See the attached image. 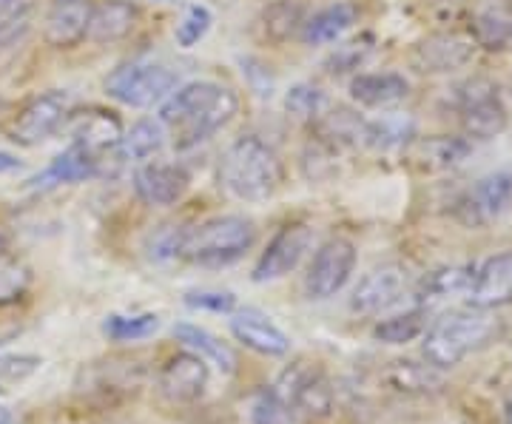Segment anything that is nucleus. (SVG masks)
Returning a JSON list of instances; mask_svg holds the SVG:
<instances>
[{
    "label": "nucleus",
    "mask_w": 512,
    "mask_h": 424,
    "mask_svg": "<svg viewBox=\"0 0 512 424\" xmlns=\"http://www.w3.org/2000/svg\"><path fill=\"white\" fill-rule=\"evenodd\" d=\"M239 111L237 92L222 83L194 80L183 83L160 103V123L177 151L197 148L222 131Z\"/></svg>",
    "instance_id": "1"
},
{
    "label": "nucleus",
    "mask_w": 512,
    "mask_h": 424,
    "mask_svg": "<svg viewBox=\"0 0 512 424\" xmlns=\"http://www.w3.org/2000/svg\"><path fill=\"white\" fill-rule=\"evenodd\" d=\"M282 177L285 168L276 148L256 134L237 137L220 160V185L239 203L271 200L282 185Z\"/></svg>",
    "instance_id": "2"
},
{
    "label": "nucleus",
    "mask_w": 512,
    "mask_h": 424,
    "mask_svg": "<svg viewBox=\"0 0 512 424\" xmlns=\"http://www.w3.org/2000/svg\"><path fill=\"white\" fill-rule=\"evenodd\" d=\"M498 331H501V322L481 308L453 311L436 319L424 331V359L439 370L456 368L470 353L487 348Z\"/></svg>",
    "instance_id": "3"
},
{
    "label": "nucleus",
    "mask_w": 512,
    "mask_h": 424,
    "mask_svg": "<svg viewBox=\"0 0 512 424\" xmlns=\"http://www.w3.org/2000/svg\"><path fill=\"white\" fill-rule=\"evenodd\" d=\"M256 245L254 220L242 214H220L183 231L180 254L191 265L202 268H225L242 259Z\"/></svg>",
    "instance_id": "4"
},
{
    "label": "nucleus",
    "mask_w": 512,
    "mask_h": 424,
    "mask_svg": "<svg viewBox=\"0 0 512 424\" xmlns=\"http://www.w3.org/2000/svg\"><path fill=\"white\" fill-rule=\"evenodd\" d=\"M174 89H177V74L163 63H151V60L123 63L106 77V94L131 109L157 106Z\"/></svg>",
    "instance_id": "5"
},
{
    "label": "nucleus",
    "mask_w": 512,
    "mask_h": 424,
    "mask_svg": "<svg viewBox=\"0 0 512 424\" xmlns=\"http://www.w3.org/2000/svg\"><path fill=\"white\" fill-rule=\"evenodd\" d=\"M146 385V365L137 359H126V356H111V359H100L80 370L77 379V393L86 402H97V405H117L126 402L131 396H137Z\"/></svg>",
    "instance_id": "6"
},
{
    "label": "nucleus",
    "mask_w": 512,
    "mask_h": 424,
    "mask_svg": "<svg viewBox=\"0 0 512 424\" xmlns=\"http://www.w3.org/2000/svg\"><path fill=\"white\" fill-rule=\"evenodd\" d=\"M456 103L458 120H461L467 140H493L507 129L510 114L498 94V86L490 80L473 77V80L461 83L456 89Z\"/></svg>",
    "instance_id": "7"
},
{
    "label": "nucleus",
    "mask_w": 512,
    "mask_h": 424,
    "mask_svg": "<svg viewBox=\"0 0 512 424\" xmlns=\"http://www.w3.org/2000/svg\"><path fill=\"white\" fill-rule=\"evenodd\" d=\"M271 388L293 413H302L308 419H325L333 410V385L325 370L311 362L288 365Z\"/></svg>",
    "instance_id": "8"
},
{
    "label": "nucleus",
    "mask_w": 512,
    "mask_h": 424,
    "mask_svg": "<svg viewBox=\"0 0 512 424\" xmlns=\"http://www.w3.org/2000/svg\"><path fill=\"white\" fill-rule=\"evenodd\" d=\"M72 114V94L52 89L32 97L9 123V140L18 146H40L66 126Z\"/></svg>",
    "instance_id": "9"
},
{
    "label": "nucleus",
    "mask_w": 512,
    "mask_h": 424,
    "mask_svg": "<svg viewBox=\"0 0 512 424\" xmlns=\"http://www.w3.org/2000/svg\"><path fill=\"white\" fill-rule=\"evenodd\" d=\"M512 205V174L495 171L481 177L470 191H464L456 203V220L464 228H487L498 222Z\"/></svg>",
    "instance_id": "10"
},
{
    "label": "nucleus",
    "mask_w": 512,
    "mask_h": 424,
    "mask_svg": "<svg viewBox=\"0 0 512 424\" xmlns=\"http://www.w3.org/2000/svg\"><path fill=\"white\" fill-rule=\"evenodd\" d=\"M356 271V245L348 237H330L313 254L305 291L311 299H330L336 296Z\"/></svg>",
    "instance_id": "11"
},
{
    "label": "nucleus",
    "mask_w": 512,
    "mask_h": 424,
    "mask_svg": "<svg viewBox=\"0 0 512 424\" xmlns=\"http://www.w3.org/2000/svg\"><path fill=\"white\" fill-rule=\"evenodd\" d=\"M211 379L208 362L197 353L183 351L171 356L163 368L157 370V393L168 405H194L205 396Z\"/></svg>",
    "instance_id": "12"
},
{
    "label": "nucleus",
    "mask_w": 512,
    "mask_h": 424,
    "mask_svg": "<svg viewBox=\"0 0 512 424\" xmlns=\"http://www.w3.org/2000/svg\"><path fill=\"white\" fill-rule=\"evenodd\" d=\"M413 282H410V271L399 265V262H390L382 265L376 271H370L353 291L350 299V308L362 316H379L384 311H390L393 305H399L404 296L410 294Z\"/></svg>",
    "instance_id": "13"
},
{
    "label": "nucleus",
    "mask_w": 512,
    "mask_h": 424,
    "mask_svg": "<svg viewBox=\"0 0 512 424\" xmlns=\"http://www.w3.org/2000/svg\"><path fill=\"white\" fill-rule=\"evenodd\" d=\"M313 228L311 225H285L274 240L268 242V248L259 254L254 265V282H274V279L288 277L291 271L299 268V262L311 251Z\"/></svg>",
    "instance_id": "14"
},
{
    "label": "nucleus",
    "mask_w": 512,
    "mask_h": 424,
    "mask_svg": "<svg viewBox=\"0 0 512 424\" xmlns=\"http://www.w3.org/2000/svg\"><path fill=\"white\" fill-rule=\"evenodd\" d=\"M134 194L151 208H171L185 197L191 174L183 163L146 160L134 168Z\"/></svg>",
    "instance_id": "15"
},
{
    "label": "nucleus",
    "mask_w": 512,
    "mask_h": 424,
    "mask_svg": "<svg viewBox=\"0 0 512 424\" xmlns=\"http://www.w3.org/2000/svg\"><path fill=\"white\" fill-rule=\"evenodd\" d=\"M473 55H476V43L470 37L441 32V35L419 40L410 63L421 74H450L456 69H464L473 60Z\"/></svg>",
    "instance_id": "16"
},
{
    "label": "nucleus",
    "mask_w": 512,
    "mask_h": 424,
    "mask_svg": "<svg viewBox=\"0 0 512 424\" xmlns=\"http://www.w3.org/2000/svg\"><path fill=\"white\" fill-rule=\"evenodd\" d=\"M66 123H69V131H72L74 146L86 148L97 160H106V154H114L120 148L123 126H120V120L111 111H72Z\"/></svg>",
    "instance_id": "17"
},
{
    "label": "nucleus",
    "mask_w": 512,
    "mask_h": 424,
    "mask_svg": "<svg viewBox=\"0 0 512 424\" xmlns=\"http://www.w3.org/2000/svg\"><path fill=\"white\" fill-rule=\"evenodd\" d=\"M92 0H52L43 18V40L52 49H74L86 40Z\"/></svg>",
    "instance_id": "18"
},
{
    "label": "nucleus",
    "mask_w": 512,
    "mask_h": 424,
    "mask_svg": "<svg viewBox=\"0 0 512 424\" xmlns=\"http://www.w3.org/2000/svg\"><path fill=\"white\" fill-rule=\"evenodd\" d=\"M470 302L481 311H495L512 302V251H501L473 271Z\"/></svg>",
    "instance_id": "19"
},
{
    "label": "nucleus",
    "mask_w": 512,
    "mask_h": 424,
    "mask_svg": "<svg viewBox=\"0 0 512 424\" xmlns=\"http://www.w3.org/2000/svg\"><path fill=\"white\" fill-rule=\"evenodd\" d=\"M231 333L251 351L262 356H285L291 351V336L276 325L274 319L256 308H245L231 319Z\"/></svg>",
    "instance_id": "20"
},
{
    "label": "nucleus",
    "mask_w": 512,
    "mask_h": 424,
    "mask_svg": "<svg viewBox=\"0 0 512 424\" xmlns=\"http://www.w3.org/2000/svg\"><path fill=\"white\" fill-rule=\"evenodd\" d=\"M404 151H407L410 163L421 171H450L470 157L473 143L467 137L436 134V137H413Z\"/></svg>",
    "instance_id": "21"
},
{
    "label": "nucleus",
    "mask_w": 512,
    "mask_h": 424,
    "mask_svg": "<svg viewBox=\"0 0 512 424\" xmlns=\"http://www.w3.org/2000/svg\"><path fill=\"white\" fill-rule=\"evenodd\" d=\"M350 97L362 109H393L410 97V83L396 72L356 74L350 80Z\"/></svg>",
    "instance_id": "22"
},
{
    "label": "nucleus",
    "mask_w": 512,
    "mask_h": 424,
    "mask_svg": "<svg viewBox=\"0 0 512 424\" xmlns=\"http://www.w3.org/2000/svg\"><path fill=\"white\" fill-rule=\"evenodd\" d=\"M103 160H97L94 154H89L86 148L69 146L63 154H57L49 166L37 174L35 180H29L32 188L37 191H46V188H57V185H72V183H86L100 174Z\"/></svg>",
    "instance_id": "23"
},
{
    "label": "nucleus",
    "mask_w": 512,
    "mask_h": 424,
    "mask_svg": "<svg viewBox=\"0 0 512 424\" xmlns=\"http://www.w3.org/2000/svg\"><path fill=\"white\" fill-rule=\"evenodd\" d=\"M134 26H137V6L131 0H100L92 6L86 40L97 46L120 43L134 32Z\"/></svg>",
    "instance_id": "24"
},
{
    "label": "nucleus",
    "mask_w": 512,
    "mask_h": 424,
    "mask_svg": "<svg viewBox=\"0 0 512 424\" xmlns=\"http://www.w3.org/2000/svg\"><path fill=\"white\" fill-rule=\"evenodd\" d=\"M356 20H359V9L348 0H339V3H330L325 9L313 12L311 18L305 20L299 35H302L305 46H328V43H339L348 35L356 26Z\"/></svg>",
    "instance_id": "25"
},
{
    "label": "nucleus",
    "mask_w": 512,
    "mask_h": 424,
    "mask_svg": "<svg viewBox=\"0 0 512 424\" xmlns=\"http://www.w3.org/2000/svg\"><path fill=\"white\" fill-rule=\"evenodd\" d=\"M319 126V140L328 148H362L367 146V123L350 109H330L322 111L316 120Z\"/></svg>",
    "instance_id": "26"
},
{
    "label": "nucleus",
    "mask_w": 512,
    "mask_h": 424,
    "mask_svg": "<svg viewBox=\"0 0 512 424\" xmlns=\"http://www.w3.org/2000/svg\"><path fill=\"white\" fill-rule=\"evenodd\" d=\"M174 336H177V342H183L188 351L202 356L208 365L220 368L222 373H234L237 370V353L231 351L222 339H217L214 333L200 328V325L180 322V325H174Z\"/></svg>",
    "instance_id": "27"
},
{
    "label": "nucleus",
    "mask_w": 512,
    "mask_h": 424,
    "mask_svg": "<svg viewBox=\"0 0 512 424\" xmlns=\"http://www.w3.org/2000/svg\"><path fill=\"white\" fill-rule=\"evenodd\" d=\"M473 43L490 52L512 46V3L501 0L478 12L473 18Z\"/></svg>",
    "instance_id": "28"
},
{
    "label": "nucleus",
    "mask_w": 512,
    "mask_h": 424,
    "mask_svg": "<svg viewBox=\"0 0 512 424\" xmlns=\"http://www.w3.org/2000/svg\"><path fill=\"white\" fill-rule=\"evenodd\" d=\"M165 126L160 120H137L128 131H123V140H120V157L123 160H131V163H146V160H154L160 151L165 148Z\"/></svg>",
    "instance_id": "29"
},
{
    "label": "nucleus",
    "mask_w": 512,
    "mask_h": 424,
    "mask_svg": "<svg viewBox=\"0 0 512 424\" xmlns=\"http://www.w3.org/2000/svg\"><path fill=\"white\" fill-rule=\"evenodd\" d=\"M262 35L271 43H288L305 26V3L302 0H274L262 9Z\"/></svg>",
    "instance_id": "30"
},
{
    "label": "nucleus",
    "mask_w": 512,
    "mask_h": 424,
    "mask_svg": "<svg viewBox=\"0 0 512 424\" xmlns=\"http://www.w3.org/2000/svg\"><path fill=\"white\" fill-rule=\"evenodd\" d=\"M424 331H427V314H424V308H413V311L382 319L373 328V336L384 345H407V342L419 339Z\"/></svg>",
    "instance_id": "31"
},
{
    "label": "nucleus",
    "mask_w": 512,
    "mask_h": 424,
    "mask_svg": "<svg viewBox=\"0 0 512 424\" xmlns=\"http://www.w3.org/2000/svg\"><path fill=\"white\" fill-rule=\"evenodd\" d=\"M160 328L157 314H111L103 322V336L109 342H140Z\"/></svg>",
    "instance_id": "32"
},
{
    "label": "nucleus",
    "mask_w": 512,
    "mask_h": 424,
    "mask_svg": "<svg viewBox=\"0 0 512 424\" xmlns=\"http://www.w3.org/2000/svg\"><path fill=\"white\" fill-rule=\"evenodd\" d=\"M416 137L413 120L402 117V114H387L382 120H373L367 126V148H407V143Z\"/></svg>",
    "instance_id": "33"
},
{
    "label": "nucleus",
    "mask_w": 512,
    "mask_h": 424,
    "mask_svg": "<svg viewBox=\"0 0 512 424\" xmlns=\"http://www.w3.org/2000/svg\"><path fill=\"white\" fill-rule=\"evenodd\" d=\"M439 368L433 365H419V362H393L387 370V382L402 393H427L439 388Z\"/></svg>",
    "instance_id": "34"
},
{
    "label": "nucleus",
    "mask_w": 512,
    "mask_h": 424,
    "mask_svg": "<svg viewBox=\"0 0 512 424\" xmlns=\"http://www.w3.org/2000/svg\"><path fill=\"white\" fill-rule=\"evenodd\" d=\"M32 268L18 257L3 254L0 257V308H9L20 302L32 288Z\"/></svg>",
    "instance_id": "35"
},
{
    "label": "nucleus",
    "mask_w": 512,
    "mask_h": 424,
    "mask_svg": "<svg viewBox=\"0 0 512 424\" xmlns=\"http://www.w3.org/2000/svg\"><path fill=\"white\" fill-rule=\"evenodd\" d=\"M285 109L296 120H311V123H316L322 117V111L328 109V97H325V92L319 86H313V83H296L285 94Z\"/></svg>",
    "instance_id": "36"
},
{
    "label": "nucleus",
    "mask_w": 512,
    "mask_h": 424,
    "mask_svg": "<svg viewBox=\"0 0 512 424\" xmlns=\"http://www.w3.org/2000/svg\"><path fill=\"white\" fill-rule=\"evenodd\" d=\"M470 282H473V268H441V271L424 279L421 299L424 302H436V299L458 294V291H467Z\"/></svg>",
    "instance_id": "37"
},
{
    "label": "nucleus",
    "mask_w": 512,
    "mask_h": 424,
    "mask_svg": "<svg viewBox=\"0 0 512 424\" xmlns=\"http://www.w3.org/2000/svg\"><path fill=\"white\" fill-rule=\"evenodd\" d=\"M211 23H214L211 9H208V6H202V3H191V6L183 12L180 23H177V29H174V40H177V46H180V49H194L202 37L211 32Z\"/></svg>",
    "instance_id": "38"
},
{
    "label": "nucleus",
    "mask_w": 512,
    "mask_h": 424,
    "mask_svg": "<svg viewBox=\"0 0 512 424\" xmlns=\"http://www.w3.org/2000/svg\"><path fill=\"white\" fill-rule=\"evenodd\" d=\"M29 23H32L29 0H0V46H9L26 35Z\"/></svg>",
    "instance_id": "39"
},
{
    "label": "nucleus",
    "mask_w": 512,
    "mask_h": 424,
    "mask_svg": "<svg viewBox=\"0 0 512 424\" xmlns=\"http://www.w3.org/2000/svg\"><path fill=\"white\" fill-rule=\"evenodd\" d=\"M293 416L296 413L276 396L274 388L256 390L251 402V424H293Z\"/></svg>",
    "instance_id": "40"
},
{
    "label": "nucleus",
    "mask_w": 512,
    "mask_h": 424,
    "mask_svg": "<svg viewBox=\"0 0 512 424\" xmlns=\"http://www.w3.org/2000/svg\"><path fill=\"white\" fill-rule=\"evenodd\" d=\"M370 40H350V43H342V46H336V52L325 60V69L330 74H345L350 69H356L362 60L370 52V46H367Z\"/></svg>",
    "instance_id": "41"
},
{
    "label": "nucleus",
    "mask_w": 512,
    "mask_h": 424,
    "mask_svg": "<svg viewBox=\"0 0 512 424\" xmlns=\"http://www.w3.org/2000/svg\"><path fill=\"white\" fill-rule=\"evenodd\" d=\"M185 305H191L197 311L231 314L237 308V296L228 291H191V294H185Z\"/></svg>",
    "instance_id": "42"
},
{
    "label": "nucleus",
    "mask_w": 512,
    "mask_h": 424,
    "mask_svg": "<svg viewBox=\"0 0 512 424\" xmlns=\"http://www.w3.org/2000/svg\"><path fill=\"white\" fill-rule=\"evenodd\" d=\"M23 163H20L15 154H9V151H0V174H12V171H20Z\"/></svg>",
    "instance_id": "43"
},
{
    "label": "nucleus",
    "mask_w": 512,
    "mask_h": 424,
    "mask_svg": "<svg viewBox=\"0 0 512 424\" xmlns=\"http://www.w3.org/2000/svg\"><path fill=\"white\" fill-rule=\"evenodd\" d=\"M504 419H507V424H512V393H510V399H507V410H504Z\"/></svg>",
    "instance_id": "44"
},
{
    "label": "nucleus",
    "mask_w": 512,
    "mask_h": 424,
    "mask_svg": "<svg viewBox=\"0 0 512 424\" xmlns=\"http://www.w3.org/2000/svg\"><path fill=\"white\" fill-rule=\"evenodd\" d=\"M6 248H9V240H6V234L0 231V257L6 254Z\"/></svg>",
    "instance_id": "45"
},
{
    "label": "nucleus",
    "mask_w": 512,
    "mask_h": 424,
    "mask_svg": "<svg viewBox=\"0 0 512 424\" xmlns=\"http://www.w3.org/2000/svg\"><path fill=\"white\" fill-rule=\"evenodd\" d=\"M9 422V413H6V410H0V424H6Z\"/></svg>",
    "instance_id": "46"
}]
</instances>
